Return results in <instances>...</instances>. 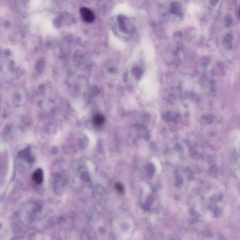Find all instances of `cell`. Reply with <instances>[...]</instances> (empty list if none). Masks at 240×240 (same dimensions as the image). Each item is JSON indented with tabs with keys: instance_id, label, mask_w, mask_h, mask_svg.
<instances>
[{
	"instance_id": "cell-1",
	"label": "cell",
	"mask_w": 240,
	"mask_h": 240,
	"mask_svg": "<svg viewBox=\"0 0 240 240\" xmlns=\"http://www.w3.org/2000/svg\"><path fill=\"white\" fill-rule=\"evenodd\" d=\"M80 12L82 18L85 22L91 23L94 20L95 16L93 13L88 8H80Z\"/></svg>"
},
{
	"instance_id": "cell-3",
	"label": "cell",
	"mask_w": 240,
	"mask_h": 240,
	"mask_svg": "<svg viewBox=\"0 0 240 240\" xmlns=\"http://www.w3.org/2000/svg\"><path fill=\"white\" fill-rule=\"evenodd\" d=\"M104 116L101 114L95 115L93 117V122L97 126H101L104 123Z\"/></svg>"
},
{
	"instance_id": "cell-2",
	"label": "cell",
	"mask_w": 240,
	"mask_h": 240,
	"mask_svg": "<svg viewBox=\"0 0 240 240\" xmlns=\"http://www.w3.org/2000/svg\"><path fill=\"white\" fill-rule=\"evenodd\" d=\"M43 172L41 169H37L32 175L33 181L37 184H40L43 181Z\"/></svg>"
},
{
	"instance_id": "cell-5",
	"label": "cell",
	"mask_w": 240,
	"mask_h": 240,
	"mask_svg": "<svg viewBox=\"0 0 240 240\" xmlns=\"http://www.w3.org/2000/svg\"></svg>"
},
{
	"instance_id": "cell-4",
	"label": "cell",
	"mask_w": 240,
	"mask_h": 240,
	"mask_svg": "<svg viewBox=\"0 0 240 240\" xmlns=\"http://www.w3.org/2000/svg\"><path fill=\"white\" fill-rule=\"evenodd\" d=\"M115 189L118 192L122 193H123L124 192V188H123V185L121 183L118 182V183H116L115 185Z\"/></svg>"
}]
</instances>
